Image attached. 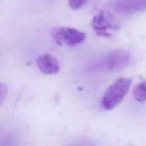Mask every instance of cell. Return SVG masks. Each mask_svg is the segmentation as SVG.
Here are the masks:
<instances>
[{"label":"cell","instance_id":"6da1fadb","mask_svg":"<svg viewBox=\"0 0 146 146\" xmlns=\"http://www.w3.org/2000/svg\"><path fill=\"white\" fill-rule=\"evenodd\" d=\"M132 80L122 78L117 80L107 89L102 98V106L105 109L111 110L118 106L130 89Z\"/></svg>","mask_w":146,"mask_h":146},{"label":"cell","instance_id":"7a4b0ae2","mask_svg":"<svg viewBox=\"0 0 146 146\" xmlns=\"http://www.w3.org/2000/svg\"><path fill=\"white\" fill-rule=\"evenodd\" d=\"M92 27L98 36L109 38L112 36V31L118 29L119 24L109 11L102 10L93 19Z\"/></svg>","mask_w":146,"mask_h":146},{"label":"cell","instance_id":"3957f363","mask_svg":"<svg viewBox=\"0 0 146 146\" xmlns=\"http://www.w3.org/2000/svg\"><path fill=\"white\" fill-rule=\"evenodd\" d=\"M131 56L128 51L117 49L111 51L98 62V67L111 71H118L129 65Z\"/></svg>","mask_w":146,"mask_h":146},{"label":"cell","instance_id":"277c9868","mask_svg":"<svg viewBox=\"0 0 146 146\" xmlns=\"http://www.w3.org/2000/svg\"><path fill=\"white\" fill-rule=\"evenodd\" d=\"M53 38L56 44L61 45L74 46L83 42L86 35L76 29L69 27H58L53 29L51 32Z\"/></svg>","mask_w":146,"mask_h":146},{"label":"cell","instance_id":"5b68a950","mask_svg":"<svg viewBox=\"0 0 146 146\" xmlns=\"http://www.w3.org/2000/svg\"><path fill=\"white\" fill-rule=\"evenodd\" d=\"M113 7L118 13L125 15L146 9V0H115Z\"/></svg>","mask_w":146,"mask_h":146},{"label":"cell","instance_id":"8992f818","mask_svg":"<svg viewBox=\"0 0 146 146\" xmlns=\"http://www.w3.org/2000/svg\"><path fill=\"white\" fill-rule=\"evenodd\" d=\"M36 64L38 69L45 74L54 75L60 71L59 61L51 54H44L38 56Z\"/></svg>","mask_w":146,"mask_h":146},{"label":"cell","instance_id":"52a82bcc","mask_svg":"<svg viewBox=\"0 0 146 146\" xmlns=\"http://www.w3.org/2000/svg\"><path fill=\"white\" fill-rule=\"evenodd\" d=\"M134 98L138 102H143L146 101V81L138 84L134 88Z\"/></svg>","mask_w":146,"mask_h":146},{"label":"cell","instance_id":"ba28073f","mask_svg":"<svg viewBox=\"0 0 146 146\" xmlns=\"http://www.w3.org/2000/svg\"><path fill=\"white\" fill-rule=\"evenodd\" d=\"M88 0H68V4L73 10L79 9L85 5Z\"/></svg>","mask_w":146,"mask_h":146},{"label":"cell","instance_id":"9c48e42d","mask_svg":"<svg viewBox=\"0 0 146 146\" xmlns=\"http://www.w3.org/2000/svg\"><path fill=\"white\" fill-rule=\"evenodd\" d=\"M8 94V88L4 84L0 82V105L6 99Z\"/></svg>","mask_w":146,"mask_h":146}]
</instances>
